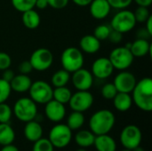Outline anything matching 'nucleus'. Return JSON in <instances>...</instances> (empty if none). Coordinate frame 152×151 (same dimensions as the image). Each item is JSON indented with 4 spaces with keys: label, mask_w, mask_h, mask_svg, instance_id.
Listing matches in <instances>:
<instances>
[{
    "label": "nucleus",
    "mask_w": 152,
    "mask_h": 151,
    "mask_svg": "<svg viewBox=\"0 0 152 151\" xmlns=\"http://www.w3.org/2000/svg\"><path fill=\"white\" fill-rule=\"evenodd\" d=\"M86 118L82 112L78 111H73L69 115L67 118V125L72 130H79L85 124Z\"/></svg>",
    "instance_id": "27"
},
{
    "label": "nucleus",
    "mask_w": 152,
    "mask_h": 151,
    "mask_svg": "<svg viewBox=\"0 0 152 151\" xmlns=\"http://www.w3.org/2000/svg\"><path fill=\"white\" fill-rule=\"evenodd\" d=\"M109 59L113 65L114 69L126 70L134 62V57L127 46H118L114 48L109 56Z\"/></svg>",
    "instance_id": "7"
},
{
    "label": "nucleus",
    "mask_w": 152,
    "mask_h": 151,
    "mask_svg": "<svg viewBox=\"0 0 152 151\" xmlns=\"http://www.w3.org/2000/svg\"><path fill=\"white\" fill-rule=\"evenodd\" d=\"M132 151H144V150H143L142 148H141L140 146H138V147H136L135 149H134Z\"/></svg>",
    "instance_id": "48"
},
{
    "label": "nucleus",
    "mask_w": 152,
    "mask_h": 151,
    "mask_svg": "<svg viewBox=\"0 0 152 151\" xmlns=\"http://www.w3.org/2000/svg\"><path fill=\"white\" fill-rule=\"evenodd\" d=\"M15 140V132L9 123H0V145L12 144Z\"/></svg>",
    "instance_id": "25"
},
{
    "label": "nucleus",
    "mask_w": 152,
    "mask_h": 151,
    "mask_svg": "<svg viewBox=\"0 0 152 151\" xmlns=\"http://www.w3.org/2000/svg\"><path fill=\"white\" fill-rule=\"evenodd\" d=\"M134 15L135 18L136 22L139 23H145V21L149 19V17L151 15L150 12V10L148 7L144 6H138L135 11L134 12Z\"/></svg>",
    "instance_id": "34"
},
{
    "label": "nucleus",
    "mask_w": 152,
    "mask_h": 151,
    "mask_svg": "<svg viewBox=\"0 0 152 151\" xmlns=\"http://www.w3.org/2000/svg\"><path fill=\"white\" fill-rule=\"evenodd\" d=\"M24 136L25 138L30 142H35L37 140L41 139L43 136V127L40 125L39 122L34 120L28 121L26 123L24 129H23Z\"/></svg>",
    "instance_id": "17"
},
{
    "label": "nucleus",
    "mask_w": 152,
    "mask_h": 151,
    "mask_svg": "<svg viewBox=\"0 0 152 151\" xmlns=\"http://www.w3.org/2000/svg\"><path fill=\"white\" fill-rule=\"evenodd\" d=\"M138 6H144V7H149L152 4V0H133Z\"/></svg>",
    "instance_id": "43"
},
{
    "label": "nucleus",
    "mask_w": 152,
    "mask_h": 151,
    "mask_svg": "<svg viewBox=\"0 0 152 151\" xmlns=\"http://www.w3.org/2000/svg\"><path fill=\"white\" fill-rule=\"evenodd\" d=\"M121 151H132V150H127V149H125V150H121Z\"/></svg>",
    "instance_id": "50"
},
{
    "label": "nucleus",
    "mask_w": 152,
    "mask_h": 151,
    "mask_svg": "<svg viewBox=\"0 0 152 151\" xmlns=\"http://www.w3.org/2000/svg\"><path fill=\"white\" fill-rule=\"evenodd\" d=\"M45 105V114L48 120L53 123H60L64 119L66 116V108L64 104L52 99Z\"/></svg>",
    "instance_id": "15"
},
{
    "label": "nucleus",
    "mask_w": 152,
    "mask_h": 151,
    "mask_svg": "<svg viewBox=\"0 0 152 151\" xmlns=\"http://www.w3.org/2000/svg\"><path fill=\"white\" fill-rule=\"evenodd\" d=\"M112 83L114 84L118 93H131L137 83V79L133 73L127 70H121L114 77Z\"/></svg>",
    "instance_id": "13"
},
{
    "label": "nucleus",
    "mask_w": 152,
    "mask_h": 151,
    "mask_svg": "<svg viewBox=\"0 0 152 151\" xmlns=\"http://www.w3.org/2000/svg\"><path fill=\"white\" fill-rule=\"evenodd\" d=\"M101 48V41L94 35H85L79 41V49L82 53L94 54L99 52Z\"/></svg>",
    "instance_id": "18"
},
{
    "label": "nucleus",
    "mask_w": 152,
    "mask_h": 151,
    "mask_svg": "<svg viewBox=\"0 0 152 151\" xmlns=\"http://www.w3.org/2000/svg\"><path fill=\"white\" fill-rule=\"evenodd\" d=\"M112 101L114 108L120 112L128 111L133 105L132 96L130 93H118Z\"/></svg>",
    "instance_id": "22"
},
{
    "label": "nucleus",
    "mask_w": 152,
    "mask_h": 151,
    "mask_svg": "<svg viewBox=\"0 0 152 151\" xmlns=\"http://www.w3.org/2000/svg\"><path fill=\"white\" fill-rule=\"evenodd\" d=\"M71 95H72V93L70 89L68 88L67 86L54 87L53 91V99L64 105L69 103Z\"/></svg>",
    "instance_id": "28"
},
{
    "label": "nucleus",
    "mask_w": 152,
    "mask_h": 151,
    "mask_svg": "<svg viewBox=\"0 0 152 151\" xmlns=\"http://www.w3.org/2000/svg\"><path fill=\"white\" fill-rule=\"evenodd\" d=\"M94 77L92 72L81 68L70 75V81L77 91H89L94 85Z\"/></svg>",
    "instance_id": "12"
},
{
    "label": "nucleus",
    "mask_w": 152,
    "mask_h": 151,
    "mask_svg": "<svg viewBox=\"0 0 152 151\" xmlns=\"http://www.w3.org/2000/svg\"><path fill=\"white\" fill-rule=\"evenodd\" d=\"M35 7L39 10H44L48 7V4L46 0H37L35 4Z\"/></svg>",
    "instance_id": "42"
},
{
    "label": "nucleus",
    "mask_w": 152,
    "mask_h": 151,
    "mask_svg": "<svg viewBox=\"0 0 152 151\" xmlns=\"http://www.w3.org/2000/svg\"><path fill=\"white\" fill-rule=\"evenodd\" d=\"M72 130L65 124H57L49 132L48 140L54 149L66 148L72 140Z\"/></svg>",
    "instance_id": "6"
},
{
    "label": "nucleus",
    "mask_w": 152,
    "mask_h": 151,
    "mask_svg": "<svg viewBox=\"0 0 152 151\" xmlns=\"http://www.w3.org/2000/svg\"><path fill=\"white\" fill-rule=\"evenodd\" d=\"M101 93L104 99L112 100L118 93V91L113 83H107V84L103 85V86L102 87Z\"/></svg>",
    "instance_id": "35"
},
{
    "label": "nucleus",
    "mask_w": 152,
    "mask_h": 151,
    "mask_svg": "<svg viewBox=\"0 0 152 151\" xmlns=\"http://www.w3.org/2000/svg\"><path fill=\"white\" fill-rule=\"evenodd\" d=\"M28 61L33 68V70L42 72L47 70L53 65V54L49 49L41 47L36 49L31 53Z\"/></svg>",
    "instance_id": "9"
},
{
    "label": "nucleus",
    "mask_w": 152,
    "mask_h": 151,
    "mask_svg": "<svg viewBox=\"0 0 152 151\" xmlns=\"http://www.w3.org/2000/svg\"><path fill=\"white\" fill-rule=\"evenodd\" d=\"M53 91L51 84L44 80H37L31 84L28 90L29 98L37 104H45L53 99Z\"/></svg>",
    "instance_id": "8"
},
{
    "label": "nucleus",
    "mask_w": 152,
    "mask_h": 151,
    "mask_svg": "<svg viewBox=\"0 0 152 151\" xmlns=\"http://www.w3.org/2000/svg\"><path fill=\"white\" fill-rule=\"evenodd\" d=\"M85 58L82 51L77 47H67L63 50L61 55V63L62 69L69 73L83 68Z\"/></svg>",
    "instance_id": "4"
},
{
    "label": "nucleus",
    "mask_w": 152,
    "mask_h": 151,
    "mask_svg": "<svg viewBox=\"0 0 152 151\" xmlns=\"http://www.w3.org/2000/svg\"><path fill=\"white\" fill-rule=\"evenodd\" d=\"M19 72L20 74H24V75H28L33 71V68L29 62V61H23L20 63L19 65Z\"/></svg>",
    "instance_id": "39"
},
{
    "label": "nucleus",
    "mask_w": 152,
    "mask_h": 151,
    "mask_svg": "<svg viewBox=\"0 0 152 151\" xmlns=\"http://www.w3.org/2000/svg\"><path fill=\"white\" fill-rule=\"evenodd\" d=\"M12 115V109L6 102L0 103V123H10Z\"/></svg>",
    "instance_id": "32"
},
{
    "label": "nucleus",
    "mask_w": 152,
    "mask_h": 151,
    "mask_svg": "<svg viewBox=\"0 0 152 151\" xmlns=\"http://www.w3.org/2000/svg\"><path fill=\"white\" fill-rule=\"evenodd\" d=\"M116 117L114 113L110 109H100L94 112L89 120L90 131L94 135L109 133L114 127Z\"/></svg>",
    "instance_id": "2"
},
{
    "label": "nucleus",
    "mask_w": 152,
    "mask_h": 151,
    "mask_svg": "<svg viewBox=\"0 0 152 151\" xmlns=\"http://www.w3.org/2000/svg\"><path fill=\"white\" fill-rule=\"evenodd\" d=\"M144 28L150 33V35L152 36V15L149 17V19L145 21V27Z\"/></svg>",
    "instance_id": "46"
},
{
    "label": "nucleus",
    "mask_w": 152,
    "mask_h": 151,
    "mask_svg": "<svg viewBox=\"0 0 152 151\" xmlns=\"http://www.w3.org/2000/svg\"><path fill=\"white\" fill-rule=\"evenodd\" d=\"M48 6L55 9V10H61L65 8L68 4L69 0H46Z\"/></svg>",
    "instance_id": "38"
},
{
    "label": "nucleus",
    "mask_w": 152,
    "mask_h": 151,
    "mask_svg": "<svg viewBox=\"0 0 152 151\" xmlns=\"http://www.w3.org/2000/svg\"><path fill=\"white\" fill-rule=\"evenodd\" d=\"M75 4H77V6H82V7H85V6H88L90 4V3L93 1V0H71Z\"/></svg>",
    "instance_id": "45"
},
{
    "label": "nucleus",
    "mask_w": 152,
    "mask_h": 151,
    "mask_svg": "<svg viewBox=\"0 0 152 151\" xmlns=\"http://www.w3.org/2000/svg\"><path fill=\"white\" fill-rule=\"evenodd\" d=\"M12 65L11 56L4 52H0V70L3 71L6 69H9Z\"/></svg>",
    "instance_id": "37"
},
{
    "label": "nucleus",
    "mask_w": 152,
    "mask_h": 151,
    "mask_svg": "<svg viewBox=\"0 0 152 151\" xmlns=\"http://www.w3.org/2000/svg\"><path fill=\"white\" fill-rule=\"evenodd\" d=\"M136 23L134 12L127 9H122L112 17L110 28L118 32L125 34L134 29Z\"/></svg>",
    "instance_id": "5"
},
{
    "label": "nucleus",
    "mask_w": 152,
    "mask_h": 151,
    "mask_svg": "<svg viewBox=\"0 0 152 151\" xmlns=\"http://www.w3.org/2000/svg\"><path fill=\"white\" fill-rule=\"evenodd\" d=\"M12 93L10 83L0 77V103L6 102Z\"/></svg>",
    "instance_id": "33"
},
{
    "label": "nucleus",
    "mask_w": 152,
    "mask_h": 151,
    "mask_svg": "<svg viewBox=\"0 0 152 151\" xmlns=\"http://www.w3.org/2000/svg\"><path fill=\"white\" fill-rule=\"evenodd\" d=\"M90 14L96 20L107 18L111 11V7L107 0H93L89 4Z\"/></svg>",
    "instance_id": "16"
},
{
    "label": "nucleus",
    "mask_w": 152,
    "mask_h": 151,
    "mask_svg": "<svg viewBox=\"0 0 152 151\" xmlns=\"http://www.w3.org/2000/svg\"><path fill=\"white\" fill-rule=\"evenodd\" d=\"M94 101V95L89 91H77L72 93L69 105L73 111L84 113L93 106Z\"/></svg>",
    "instance_id": "11"
},
{
    "label": "nucleus",
    "mask_w": 152,
    "mask_h": 151,
    "mask_svg": "<svg viewBox=\"0 0 152 151\" xmlns=\"http://www.w3.org/2000/svg\"><path fill=\"white\" fill-rule=\"evenodd\" d=\"M95 135L90 130H79L75 135V142L79 148L87 149L94 146Z\"/></svg>",
    "instance_id": "24"
},
{
    "label": "nucleus",
    "mask_w": 152,
    "mask_h": 151,
    "mask_svg": "<svg viewBox=\"0 0 152 151\" xmlns=\"http://www.w3.org/2000/svg\"><path fill=\"white\" fill-rule=\"evenodd\" d=\"M36 1L37 0H11V3L16 11L23 12L25 11L34 9Z\"/></svg>",
    "instance_id": "29"
},
{
    "label": "nucleus",
    "mask_w": 152,
    "mask_h": 151,
    "mask_svg": "<svg viewBox=\"0 0 152 151\" xmlns=\"http://www.w3.org/2000/svg\"><path fill=\"white\" fill-rule=\"evenodd\" d=\"M31 84H32V80L30 77L28 75H24V74L15 75L14 77L10 82L12 91L20 93L28 92L31 86Z\"/></svg>",
    "instance_id": "20"
},
{
    "label": "nucleus",
    "mask_w": 152,
    "mask_h": 151,
    "mask_svg": "<svg viewBox=\"0 0 152 151\" xmlns=\"http://www.w3.org/2000/svg\"><path fill=\"white\" fill-rule=\"evenodd\" d=\"M94 146L97 151H116L117 142L113 137L107 134L95 135Z\"/></svg>",
    "instance_id": "21"
},
{
    "label": "nucleus",
    "mask_w": 152,
    "mask_h": 151,
    "mask_svg": "<svg viewBox=\"0 0 152 151\" xmlns=\"http://www.w3.org/2000/svg\"><path fill=\"white\" fill-rule=\"evenodd\" d=\"M131 93L133 103H134L138 109L145 112L151 111L152 79L151 77H143L137 81Z\"/></svg>",
    "instance_id": "1"
},
{
    "label": "nucleus",
    "mask_w": 152,
    "mask_h": 151,
    "mask_svg": "<svg viewBox=\"0 0 152 151\" xmlns=\"http://www.w3.org/2000/svg\"><path fill=\"white\" fill-rule=\"evenodd\" d=\"M21 21L22 24L28 29H35L38 28L41 22V18L39 13L35 9H30L21 12Z\"/></svg>",
    "instance_id": "23"
},
{
    "label": "nucleus",
    "mask_w": 152,
    "mask_h": 151,
    "mask_svg": "<svg viewBox=\"0 0 152 151\" xmlns=\"http://www.w3.org/2000/svg\"><path fill=\"white\" fill-rule=\"evenodd\" d=\"M15 74H14V71L12 69H11L10 68L9 69H6L4 70H3V73H2V78L7 82H11L12 79L14 77Z\"/></svg>",
    "instance_id": "41"
},
{
    "label": "nucleus",
    "mask_w": 152,
    "mask_h": 151,
    "mask_svg": "<svg viewBox=\"0 0 152 151\" xmlns=\"http://www.w3.org/2000/svg\"><path fill=\"white\" fill-rule=\"evenodd\" d=\"M76 151H87L86 150V149H84V148H79V149H77Z\"/></svg>",
    "instance_id": "49"
},
{
    "label": "nucleus",
    "mask_w": 152,
    "mask_h": 151,
    "mask_svg": "<svg viewBox=\"0 0 152 151\" xmlns=\"http://www.w3.org/2000/svg\"><path fill=\"white\" fill-rule=\"evenodd\" d=\"M142 134L141 129L135 125H128L125 126L119 136L120 142L125 149L133 150L141 145Z\"/></svg>",
    "instance_id": "10"
},
{
    "label": "nucleus",
    "mask_w": 152,
    "mask_h": 151,
    "mask_svg": "<svg viewBox=\"0 0 152 151\" xmlns=\"http://www.w3.org/2000/svg\"><path fill=\"white\" fill-rule=\"evenodd\" d=\"M32 151H54V147L48 138H41L34 142Z\"/></svg>",
    "instance_id": "31"
},
{
    "label": "nucleus",
    "mask_w": 152,
    "mask_h": 151,
    "mask_svg": "<svg viewBox=\"0 0 152 151\" xmlns=\"http://www.w3.org/2000/svg\"><path fill=\"white\" fill-rule=\"evenodd\" d=\"M114 71L113 65L107 57H100L96 59L91 68V72L94 77L97 79H107L109 78Z\"/></svg>",
    "instance_id": "14"
},
{
    "label": "nucleus",
    "mask_w": 152,
    "mask_h": 151,
    "mask_svg": "<svg viewBox=\"0 0 152 151\" xmlns=\"http://www.w3.org/2000/svg\"><path fill=\"white\" fill-rule=\"evenodd\" d=\"M110 31H111L110 26L106 25V24H100V25H98L94 28L93 35L97 39H99L100 41H103V40H107L108 39Z\"/></svg>",
    "instance_id": "30"
},
{
    "label": "nucleus",
    "mask_w": 152,
    "mask_h": 151,
    "mask_svg": "<svg viewBox=\"0 0 152 151\" xmlns=\"http://www.w3.org/2000/svg\"><path fill=\"white\" fill-rule=\"evenodd\" d=\"M122 35H123L122 33L118 32V31L111 28V31L110 33V36H109L108 39L113 44H118V43H120L122 41Z\"/></svg>",
    "instance_id": "40"
},
{
    "label": "nucleus",
    "mask_w": 152,
    "mask_h": 151,
    "mask_svg": "<svg viewBox=\"0 0 152 151\" xmlns=\"http://www.w3.org/2000/svg\"><path fill=\"white\" fill-rule=\"evenodd\" d=\"M0 151H20L19 149L14 146L13 144H9V145H5L3 146V148L0 150Z\"/></svg>",
    "instance_id": "47"
},
{
    "label": "nucleus",
    "mask_w": 152,
    "mask_h": 151,
    "mask_svg": "<svg viewBox=\"0 0 152 151\" xmlns=\"http://www.w3.org/2000/svg\"><path fill=\"white\" fill-rule=\"evenodd\" d=\"M70 81V73L64 69L56 70L51 77V85L53 87L66 86Z\"/></svg>",
    "instance_id": "26"
},
{
    "label": "nucleus",
    "mask_w": 152,
    "mask_h": 151,
    "mask_svg": "<svg viewBox=\"0 0 152 151\" xmlns=\"http://www.w3.org/2000/svg\"><path fill=\"white\" fill-rule=\"evenodd\" d=\"M129 49L134 58H142L151 53V44L148 39L137 38L133 43H130Z\"/></svg>",
    "instance_id": "19"
},
{
    "label": "nucleus",
    "mask_w": 152,
    "mask_h": 151,
    "mask_svg": "<svg viewBox=\"0 0 152 151\" xmlns=\"http://www.w3.org/2000/svg\"><path fill=\"white\" fill-rule=\"evenodd\" d=\"M12 113L18 120L27 123L37 117V104L29 97H21L15 101Z\"/></svg>",
    "instance_id": "3"
},
{
    "label": "nucleus",
    "mask_w": 152,
    "mask_h": 151,
    "mask_svg": "<svg viewBox=\"0 0 152 151\" xmlns=\"http://www.w3.org/2000/svg\"><path fill=\"white\" fill-rule=\"evenodd\" d=\"M107 1L110 4L111 8L117 9V10L126 9L133 3V0H107Z\"/></svg>",
    "instance_id": "36"
},
{
    "label": "nucleus",
    "mask_w": 152,
    "mask_h": 151,
    "mask_svg": "<svg viewBox=\"0 0 152 151\" xmlns=\"http://www.w3.org/2000/svg\"><path fill=\"white\" fill-rule=\"evenodd\" d=\"M137 38H144V39H148L150 36H151L150 35V33L143 28H141V30L138 31L137 33Z\"/></svg>",
    "instance_id": "44"
}]
</instances>
